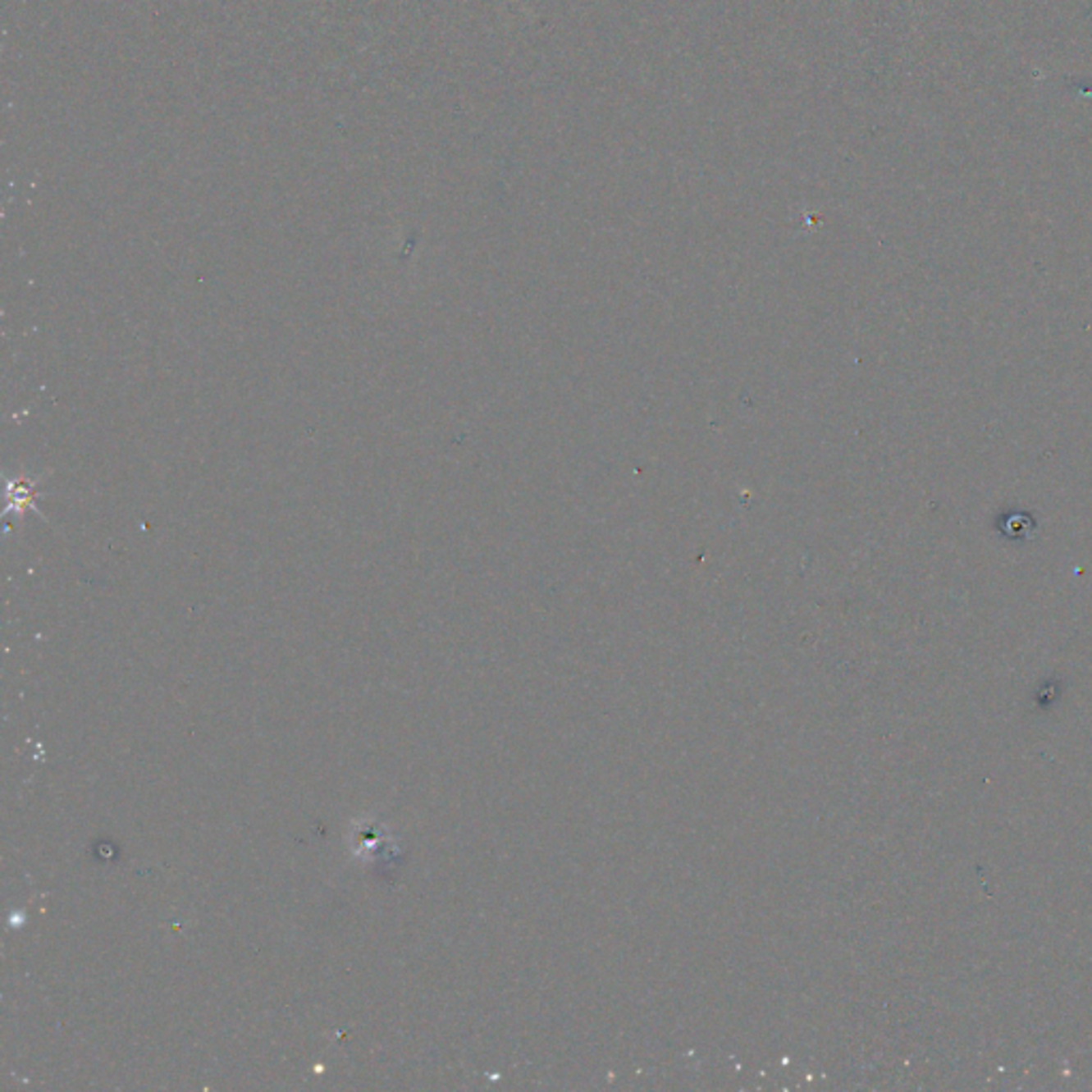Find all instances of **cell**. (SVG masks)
Instances as JSON below:
<instances>
[{
	"label": "cell",
	"mask_w": 1092,
	"mask_h": 1092,
	"mask_svg": "<svg viewBox=\"0 0 1092 1092\" xmlns=\"http://www.w3.org/2000/svg\"><path fill=\"white\" fill-rule=\"evenodd\" d=\"M997 529L1003 536H1009V540H1030L1037 532V521L1029 512H1005L998 517Z\"/></svg>",
	"instance_id": "cell-2"
},
{
	"label": "cell",
	"mask_w": 1092,
	"mask_h": 1092,
	"mask_svg": "<svg viewBox=\"0 0 1092 1092\" xmlns=\"http://www.w3.org/2000/svg\"><path fill=\"white\" fill-rule=\"evenodd\" d=\"M37 480H26V478H16L9 480L7 482V508H5V517L11 514V512H16V514H21V512L26 510V508H32V510H37L34 508V501L37 497H41L43 493H37Z\"/></svg>",
	"instance_id": "cell-1"
}]
</instances>
